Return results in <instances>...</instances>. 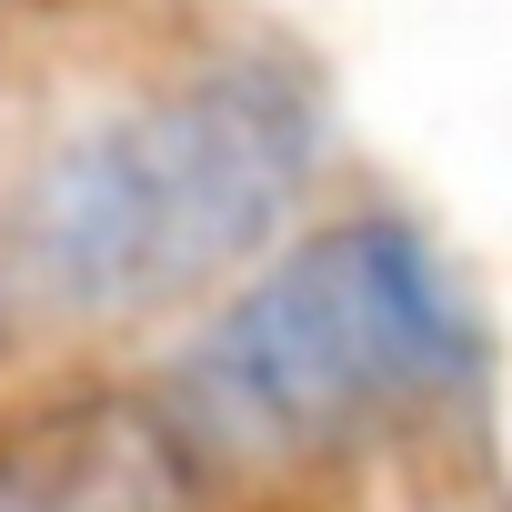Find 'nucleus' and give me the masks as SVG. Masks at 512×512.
<instances>
[{"label":"nucleus","instance_id":"2","mask_svg":"<svg viewBox=\"0 0 512 512\" xmlns=\"http://www.w3.org/2000/svg\"><path fill=\"white\" fill-rule=\"evenodd\" d=\"M151 382L221 492L302 482L452 422L482 392V312L412 211L342 201L302 211L241 282H221Z\"/></svg>","mask_w":512,"mask_h":512},{"label":"nucleus","instance_id":"1","mask_svg":"<svg viewBox=\"0 0 512 512\" xmlns=\"http://www.w3.org/2000/svg\"><path fill=\"white\" fill-rule=\"evenodd\" d=\"M332 101L282 41H201L0 171V352L191 322L322 201Z\"/></svg>","mask_w":512,"mask_h":512},{"label":"nucleus","instance_id":"3","mask_svg":"<svg viewBox=\"0 0 512 512\" xmlns=\"http://www.w3.org/2000/svg\"><path fill=\"white\" fill-rule=\"evenodd\" d=\"M0 512H221V472L151 372H51L0 392Z\"/></svg>","mask_w":512,"mask_h":512}]
</instances>
